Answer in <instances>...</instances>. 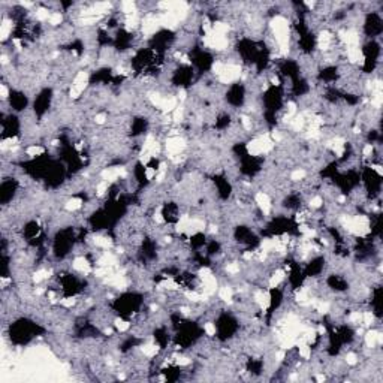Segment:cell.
<instances>
[{
	"label": "cell",
	"instance_id": "1",
	"mask_svg": "<svg viewBox=\"0 0 383 383\" xmlns=\"http://www.w3.org/2000/svg\"><path fill=\"white\" fill-rule=\"evenodd\" d=\"M383 34V17L379 10L365 11L361 24V36L367 39H380Z\"/></svg>",
	"mask_w": 383,
	"mask_h": 383
}]
</instances>
